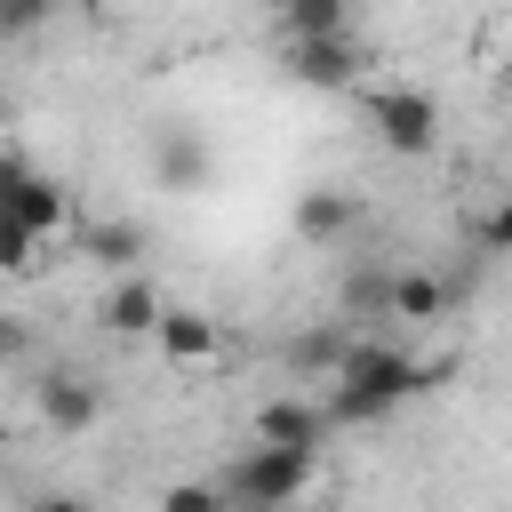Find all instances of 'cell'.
Instances as JSON below:
<instances>
[{
    "instance_id": "15",
    "label": "cell",
    "mask_w": 512,
    "mask_h": 512,
    "mask_svg": "<svg viewBox=\"0 0 512 512\" xmlns=\"http://www.w3.org/2000/svg\"><path fill=\"white\" fill-rule=\"evenodd\" d=\"M344 344H352L344 328H304V336L288 344V360H296V368H328V376H336V360H344Z\"/></svg>"
},
{
    "instance_id": "23",
    "label": "cell",
    "mask_w": 512,
    "mask_h": 512,
    "mask_svg": "<svg viewBox=\"0 0 512 512\" xmlns=\"http://www.w3.org/2000/svg\"><path fill=\"white\" fill-rule=\"evenodd\" d=\"M40 512H88V504H80V496H48Z\"/></svg>"
},
{
    "instance_id": "4",
    "label": "cell",
    "mask_w": 512,
    "mask_h": 512,
    "mask_svg": "<svg viewBox=\"0 0 512 512\" xmlns=\"http://www.w3.org/2000/svg\"><path fill=\"white\" fill-rule=\"evenodd\" d=\"M152 176H160V192H200L208 176H216V152H208V136L200 128H152Z\"/></svg>"
},
{
    "instance_id": "17",
    "label": "cell",
    "mask_w": 512,
    "mask_h": 512,
    "mask_svg": "<svg viewBox=\"0 0 512 512\" xmlns=\"http://www.w3.org/2000/svg\"><path fill=\"white\" fill-rule=\"evenodd\" d=\"M232 496H224V480H176L168 496H160V512H224Z\"/></svg>"
},
{
    "instance_id": "8",
    "label": "cell",
    "mask_w": 512,
    "mask_h": 512,
    "mask_svg": "<svg viewBox=\"0 0 512 512\" xmlns=\"http://www.w3.org/2000/svg\"><path fill=\"white\" fill-rule=\"evenodd\" d=\"M40 416H48L56 432H88V424L104 416V392H96L88 376L56 368V376H40Z\"/></svg>"
},
{
    "instance_id": "13",
    "label": "cell",
    "mask_w": 512,
    "mask_h": 512,
    "mask_svg": "<svg viewBox=\"0 0 512 512\" xmlns=\"http://www.w3.org/2000/svg\"><path fill=\"white\" fill-rule=\"evenodd\" d=\"M288 16V40H328V32H352V0H280Z\"/></svg>"
},
{
    "instance_id": "1",
    "label": "cell",
    "mask_w": 512,
    "mask_h": 512,
    "mask_svg": "<svg viewBox=\"0 0 512 512\" xmlns=\"http://www.w3.org/2000/svg\"><path fill=\"white\" fill-rule=\"evenodd\" d=\"M328 384H336L328 392V424H376V416H392L408 400V352H392V344H344V360H336Z\"/></svg>"
},
{
    "instance_id": "5",
    "label": "cell",
    "mask_w": 512,
    "mask_h": 512,
    "mask_svg": "<svg viewBox=\"0 0 512 512\" xmlns=\"http://www.w3.org/2000/svg\"><path fill=\"white\" fill-rule=\"evenodd\" d=\"M288 72H296L304 88H360L368 56H360L352 32H328V40H296V48H288Z\"/></svg>"
},
{
    "instance_id": "6",
    "label": "cell",
    "mask_w": 512,
    "mask_h": 512,
    "mask_svg": "<svg viewBox=\"0 0 512 512\" xmlns=\"http://www.w3.org/2000/svg\"><path fill=\"white\" fill-rule=\"evenodd\" d=\"M248 440H264V448H320L328 440V408L320 400H264Z\"/></svg>"
},
{
    "instance_id": "19",
    "label": "cell",
    "mask_w": 512,
    "mask_h": 512,
    "mask_svg": "<svg viewBox=\"0 0 512 512\" xmlns=\"http://www.w3.org/2000/svg\"><path fill=\"white\" fill-rule=\"evenodd\" d=\"M32 248H40V240H32L16 216H0V272H32V264H40Z\"/></svg>"
},
{
    "instance_id": "12",
    "label": "cell",
    "mask_w": 512,
    "mask_h": 512,
    "mask_svg": "<svg viewBox=\"0 0 512 512\" xmlns=\"http://www.w3.org/2000/svg\"><path fill=\"white\" fill-rule=\"evenodd\" d=\"M440 304H448V288L432 272H392V288H384V320H440Z\"/></svg>"
},
{
    "instance_id": "24",
    "label": "cell",
    "mask_w": 512,
    "mask_h": 512,
    "mask_svg": "<svg viewBox=\"0 0 512 512\" xmlns=\"http://www.w3.org/2000/svg\"><path fill=\"white\" fill-rule=\"evenodd\" d=\"M496 88H504V96H512V48H504V72H496Z\"/></svg>"
},
{
    "instance_id": "2",
    "label": "cell",
    "mask_w": 512,
    "mask_h": 512,
    "mask_svg": "<svg viewBox=\"0 0 512 512\" xmlns=\"http://www.w3.org/2000/svg\"><path fill=\"white\" fill-rule=\"evenodd\" d=\"M312 480H320V448H264V440H248L240 464L224 472V496L232 504H280L288 512Z\"/></svg>"
},
{
    "instance_id": "20",
    "label": "cell",
    "mask_w": 512,
    "mask_h": 512,
    "mask_svg": "<svg viewBox=\"0 0 512 512\" xmlns=\"http://www.w3.org/2000/svg\"><path fill=\"white\" fill-rule=\"evenodd\" d=\"M480 256H512V200L488 208V224H480Z\"/></svg>"
},
{
    "instance_id": "9",
    "label": "cell",
    "mask_w": 512,
    "mask_h": 512,
    "mask_svg": "<svg viewBox=\"0 0 512 512\" xmlns=\"http://www.w3.org/2000/svg\"><path fill=\"white\" fill-rule=\"evenodd\" d=\"M0 216H16L32 240H48V232H64V224H72V192H64L56 176H24V184H16V200H8Z\"/></svg>"
},
{
    "instance_id": "21",
    "label": "cell",
    "mask_w": 512,
    "mask_h": 512,
    "mask_svg": "<svg viewBox=\"0 0 512 512\" xmlns=\"http://www.w3.org/2000/svg\"><path fill=\"white\" fill-rule=\"evenodd\" d=\"M24 176H32V168H24V160H16V152H0V208H8V200H16V184H24Z\"/></svg>"
},
{
    "instance_id": "10",
    "label": "cell",
    "mask_w": 512,
    "mask_h": 512,
    "mask_svg": "<svg viewBox=\"0 0 512 512\" xmlns=\"http://www.w3.org/2000/svg\"><path fill=\"white\" fill-rule=\"evenodd\" d=\"M160 312H168V304H160V288H152V280H136V272H120V280H112V296H104V328H112V336H152V328H160Z\"/></svg>"
},
{
    "instance_id": "11",
    "label": "cell",
    "mask_w": 512,
    "mask_h": 512,
    "mask_svg": "<svg viewBox=\"0 0 512 512\" xmlns=\"http://www.w3.org/2000/svg\"><path fill=\"white\" fill-rule=\"evenodd\" d=\"M152 336H160V352H168L176 368H192V360H208V352H216V320H208V312H184V304H168Z\"/></svg>"
},
{
    "instance_id": "18",
    "label": "cell",
    "mask_w": 512,
    "mask_h": 512,
    "mask_svg": "<svg viewBox=\"0 0 512 512\" xmlns=\"http://www.w3.org/2000/svg\"><path fill=\"white\" fill-rule=\"evenodd\" d=\"M56 16V0H0V40H32Z\"/></svg>"
},
{
    "instance_id": "14",
    "label": "cell",
    "mask_w": 512,
    "mask_h": 512,
    "mask_svg": "<svg viewBox=\"0 0 512 512\" xmlns=\"http://www.w3.org/2000/svg\"><path fill=\"white\" fill-rule=\"evenodd\" d=\"M88 256L112 264V272H136V256H144V224H96V232H88Z\"/></svg>"
},
{
    "instance_id": "7",
    "label": "cell",
    "mask_w": 512,
    "mask_h": 512,
    "mask_svg": "<svg viewBox=\"0 0 512 512\" xmlns=\"http://www.w3.org/2000/svg\"><path fill=\"white\" fill-rule=\"evenodd\" d=\"M352 224H360V192H344V184H312V192L296 200V232L320 240V248L352 240Z\"/></svg>"
},
{
    "instance_id": "25",
    "label": "cell",
    "mask_w": 512,
    "mask_h": 512,
    "mask_svg": "<svg viewBox=\"0 0 512 512\" xmlns=\"http://www.w3.org/2000/svg\"><path fill=\"white\" fill-rule=\"evenodd\" d=\"M224 512H280V504H224Z\"/></svg>"
},
{
    "instance_id": "22",
    "label": "cell",
    "mask_w": 512,
    "mask_h": 512,
    "mask_svg": "<svg viewBox=\"0 0 512 512\" xmlns=\"http://www.w3.org/2000/svg\"><path fill=\"white\" fill-rule=\"evenodd\" d=\"M0 360H24V328H16L8 312H0Z\"/></svg>"
},
{
    "instance_id": "16",
    "label": "cell",
    "mask_w": 512,
    "mask_h": 512,
    "mask_svg": "<svg viewBox=\"0 0 512 512\" xmlns=\"http://www.w3.org/2000/svg\"><path fill=\"white\" fill-rule=\"evenodd\" d=\"M384 288H392V272H384V264L352 272V288H344V312H352V320H384Z\"/></svg>"
},
{
    "instance_id": "3",
    "label": "cell",
    "mask_w": 512,
    "mask_h": 512,
    "mask_svg": "<svg viewBox=\"0 0 512 512\" xmlns=\"http://www.w3.org/2000/svg\"><path fill=\"white\" fill-rule=\"evenodd\" d=\"M368 120H376L384 152H400V160H424V152L440 144V104H432V88H376V96H368Z\"/></svg>"
}]
</instances>
